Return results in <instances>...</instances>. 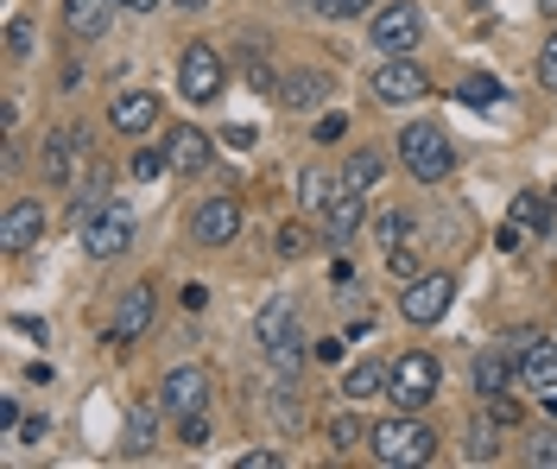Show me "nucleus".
Instances as JSON below:
<instances>
[{"label": "nucleus", "instance_id": "nucleus-1", "mask_svg": "<svg viewBox=\"0 0 557 469\" xmlns=\"http://www.w3.org/2000/svg\"><path fill=\"white\" fill-rule=\"evenodd\" d=\"M368 451H374L381 469H418V464L437 457V432H431L418 412H393V419H381V425L368 432Z\"/></svg>", "mask_w": 557, "mask_h": 469}, {"label": "nucleus", "instance_id": "nucleus-2", "mask_svg": "<svg viewBox=\"0 0 557 469\" xmlns=\"http://www.w3.org/2000/svg\"><path fill=\"white\" fill-rule=\"evenodd\" d=\"M399 165H406L418 184H444L450 178V165H456L450 134H444L437 121H412V127L399 134Z\"/></svg>", "mask_w": 557, "mask_h": 469}, {"label": "nucleus", "instance_id": "nucleus-3", "mask_svg": "<svg viewBox=\"0 0 557 469\" xmlns=\"http://www.w3.org/2000/svg\"><path fill=\"white\" fill-rule=\"evenodd\" d=\"M437 387H444V368H437V356H431V349H406V356L393 361L386 399H393L399 412H424V406L437 399Z\"/></svg>", "mask_w": 557, "mask_h": 469}, {"label": "nucleus", "instance_id": "nucleus-4", "mask_svg": "<svg viewBox=\"0 0 557 469\" xmlns=\"http://www.w3.org/2000/svg\"><path fill=\"white\" fill-rule=\"evenodd\" d=\"M418 38H424V13H418L412 0H386V7H374V20H368V45H374L381 58H412Z\"/></svg>", "mask_w": 557, "mask_h": 469}, {"label": "nucleus", "instance_id": "nucleus-5", "mask_svg": "<svg viewBox=\"0 0 557 469\" xmlns=\"http://www.w3.org/2000/svg\"><path fill=\"white\" fill-rule=\"evenodd\" d=\"M450 305H456V280H450V273H418V280L399 286V318L418 324V330L444 324V318H450Z\"/></svg>", "mask_w": 557, "mask_h": 469}, {"label": "nucleus", "instance_id": "nucleus-6", "mask_svg": "<svg viewBox=\"0 0 557 469\" xmlns=\"http://www.w3.org/2000/svg\"><path fill=\"white\" fill-rule=\"evenodd\" d=\"M222 83H228V71H222V58L209 51L203 38L177 51V96H184V102H197V109H203V102L222 96Z\"/></svg>", "mask_w": 557, "mask_h": 469}, {"label": "nucleus", "instance_id": "nucleus-7", "mask_svg": "<svg viewBox=\"0 0 557 469\" xmlns=\"http://www.w3.org/2000/svg\"><path fill=\"white\" fill-rule=\"evenodd\" d=\"M152 318H159V292L139 280V286L121 292V305H114V318H108V343H114V349L139 343V336L152 330Z\"/></svg>", "mask_w": 557, "mask_h": 469}, {"label": "nucleus", "instance_id": "nucleus-8", "mask_svg": "<svg viewBox=\"0 0 557 469\" xmlns=\"http://www.w3.org/2000/svg\"><path fill=\"white\" fill-rule=\"evenodd\" d=\"M368 89H374V102H381V109H406V102H424V96H431V76L418 71L412 58H386Z\"/></svg>", "mask_w": 557, "mask_h": 469}, {"label": "nucleus", "instance_id": "nucleus-9", "mask_svg": "<svg viewBox=\"0 0 557 469\" xmlns=\"http://www.w3.org/2000/svg\"><path fill=\"white\" fill-rule=\"evenodd\" d=\"M127 248H134V210L127 203H108L102 217L83 229V254L89 260H121Z\"/></svg>", "mask_w": 557, "mask_h": 469}, {"label": "nucleus", "instance_id": "nucleus-10", "mask_svg": "<svg viewBox=\"0 0 557 469\" xmlns=\"http://www.w3.org/2000/svg\"><path fill=\"white\" fill-rule=\"evenodd\" d=\"M159 406H165L172 419H190V412H203V406H209V368H197V361L172 368V374L159 381Z\"/></svg>", "mask_w": 557, "mask_h": 469}, {"label": "nucleus", "instance_id": "nucleus-11", "mask_svg": "<svg viewBox=\"0 0 557 469\" xmlns=\"http://www.w3.org/2000/svg\"><path fill=\"white\" fill-rule=\"evenodd\" d=\"M38 165H45V184L51 190H70L76 172H83V127H58L45 140V152H38Z\"/></svg>", "mask_w": 557, "mask_h": 469}, {"label": "nucleus", "instance_id": "nucleus-12", "mask_svg": "<svg viewBox=\"0 0 557 469\" xmlns=\"http://www.w3.org/2000/svg\"><path fill=\"white\" fill-rule=\"evenodd\" d=\"M190 235H197L203 248H228V242L242 235V203H235V197H209V203H197Z\"/></svg>", "mask_w": 557, "mask_h": 469}, {"label": "nucleus", "instance_id": "nucleus-13", "mask_svg": "<svg viewBox=\"0 0 557 469\" xmlns=\"http://www.w3.org/2000/svg\"><path fill=\"white\" fill-rule=\"evenodd\" d=\"M45 242V203H33V197H13L7 203V217H0V248L7 254H26Z\"/></svg>", "mask_w": 557, "mask_h": 469}, {"label": "nucleus", "instance_id": "nucleus-14", "mask_svg": "<svg viewBox=\"0 0 557 469\" xmlns=\"http://www.w3.org/2000/svg\"><path fill=\"white\" fill-rule=\"evenodd\" d=\"M285 336H298V298H292V292H273V298L253 311V343H260V349H278Z\"/></svg>", "mask_w": 557, "mask_h": 469}, {"label": "nucleus", "instance_id": "nucleus-15", "mask_svg": "<svg viewBox=\"0 0 557 469\" xmlns=\"http://www.w3.org/2000/svg\"><path fill=\"white\" fill-rule=\"evenodd\" d=\"M317 217H323V235H330V242H348V235L368 222V190H348V184H336V197H330Z\"/></svg>", "mask_w": 557, "mask_h": 469}, {"label": "nucleus", "instance_id": "nucleus-16", "mask_svg": "<svg viewBox=\"0 0 557 469\" xmlns=\"http://www.w3.org/2000/svg\"><path fill=\"white\" fill-rule=\"evenodd\" d=\"M108 121H114L121 134H152V127H159V96H152V89H121V96L108 102Z\"/></svg>", "mask_w": 557, "mask_h": 469}, {"label": "nucleus", "instance_id": "nucleus-17", "mask_svg": "<svg viewBox=\"0 0 557 469\" xmlns=\"http://www.w3.org/2000/svg\"><path fill=\"white\" fill-rule=\"evenodd\" d=\"M278 102L292 114H311L330 102V76L323 71H292V76H278Z\"/></svg>", "mask_w": 557, "mask_h": 469}, {"label": "nucleus", "instance_id": "nucleus-18", "mask_svg": "<svg viewBox=\"0 0 557 469\" xmlns=\"http://www.w3.org/2000/svg\"><path fill=\"white\" fill-rule=\"evenodd\" d=\"M513 381H520V356H507L500 343H494V349H482V356H475V394H482V399L507 394Z\"/></svg>", "mask_w": 557, "mask_h": 469}, {"label": "nucleus", "instance_id": "nucleus-19", "mask_svg": "<svg viewBox=\"0 0 557 469\" xmlns=\"http://www.w3.org/2000/svg\"><path fill=\"white\" fill-rule=\"evenodd\" d=\"M165 152H172V172H203L209 152H215V134H203V127H172L165 134Z\"/></svg>", "mask_w": 557, "mask_h": 469}, {"label": "nucleus", "instance_id": "nucleus-20", "mask_svg": "<svg viewBox=\"0 0 557 469\" xmlns=\"http://www.w3.org/2000/svg\"><path fill=\"white\" fill-rule=\"evenodd\" d=\"M520 381L532 387V399L552 394L557 387V343H532V336H525L520 343Z\"/></svg>", "mask_w": 557, "mask_h": 469}, {"label": "nucleus", "instance_id": "nucleus-21", "mask_svg": "<svg viewBox=\"0 0 557 469\" xmlns=\"http://www.w3.org/2000/svg\"><path fill=\"white\" fill-rule=\"evenodd\" d=\"M114 7H121V0H64V26L76 38H108V26H114Z\"/></svg>", "mask_w": 557, "mask_h": 469}, {"label": "nucleus", "instance_id": "nucleus-22", "mask_svg": "<svg viewBox=\"0 0 557 469\" xmlns=\"http://www.w3.org/2000/svg\"><path fill=\"white\" fill-rule=\"evenodd\" d=\"M507 222H513L520 235H552V197H545V190H520L513 210H507Z\"/></svg>", "mask_w": 557, "mask_h": 469}, {"label": "nucleus", "instance_id": "nucleus-23", "mask_svg": "<svg viewBox=\"0 0 557 469\" xmlns=\"http://www.w3.org/2000/svg\"><path fill=\"white\" fill-rule=\"evenodd\" d=\"M462 457H469V464H494V457H500V419H494V412H475V419H469Z\"/></svg>", "mask_w": 557, "mask_h": 469}, {"label": "nucleus", "instance_id": "nucleus-24", "mask_svg": "<svg viewBox=\"0 0 557 469\" xmlns=\"http://www.w3.org/2000/svg\"><path fill=\"white\" fill-rule=\"evenodd\" d=\"M386 381H393V368H386V361H355V368L343 374L348 406H355V399H381V394H386Z\"/></svg>", "mask_w": 557, "mask_h": 469}, {"label": "nucleus", "instance_id": "nucleus-25", "mask_svg": "<svg viewBox=\"0 0 557 469\" xmlns=\"http://www.w3.org/2000/svg\"><path fill=\"white\" fill-rule=\"evenodd\" d=\"M159 412H165V406H146V399H139L134 412H127V425H121V451H127V457H139V451H152V432H159Z\"/></svg>", "mask_w": 557, "mask_h": 469}, {"label": "nucleus", "instance_id": "nucleus-26", "mask_svg": "<svg viewBox=\"0 0 557 469\" xmlns=\"http://www.w3.org/2000/svg\"><path fill=\"white\" fill-rule=\"evenodd\" d=\"M242 76H247V89H267V96H278L273 58H267V45H260V38H242Z\"/></svg>", "mask_w": 557, "mask_h": 469}, {"label": "nucleus", "instance_id": "nucleus-27", "mask_svg": "<svg viewBox=\"0 0 557 469\" xmlns=\"http://www.w3.org/2000/svg\"><path fill=\"white\" fill-rule=\"evenodd\" d=\"M381 172H386V159L361 146V152H348V165H343V178H336V184H348V190H374V184H381Z\"/></svg>", "mask_w": 557, "mask_h": 469}, {"label": "nucleus", "instance_id": "nucleus-28", "mask_svg": "<svg viewBox=\"0 0 557 469\" xmlns=\"http://www.w3.org/2000/svg\"><path fill=\"white\" fill-rule=\"evenodd\" d=\"M317 349L311 343H305V330H298V336H285V343H278V349H267V361H273L278 374H298V368H305V361H311Z\"/></svg>", "mask_w": 557, "mask_h": 469}, {"label": "nucleus", "instance_id": "nucleus-29", "mask_svg": "<svg viewBox=\"0 0 557 469\" xmlns=\"http://www.w3.org/2000/svg\"><path fill=\"white\" fill-rule=\"evenodd\" d=\"M386 273H393L399 286H406V280H418V273H424V267H418V248H412V242H393V248H386Z\"/></svg>", "mask_w": 557, "mask_h": 469}, {"label": "nucleus", "instance_id": "nucleus-30", "mask_svg": "<svg viewBox=\"0 0 557 469\" xmlns=\"http://www.w3.org/2000/svg\"><path fill=\"white\" fill-rule=\"evenodd\" d=\"M7 58H13V64H26V58H33V20H26V13H13V20H7Z\"/></svg>", "mask_w": 557, "mask_h": 469}, {"label": "nucleus", "instance_id": "nucleus-31", "mask_svg": "<svg viewBox=\"0 0 557 469\" xmlns=\"http://www.w3.org/2000/svg\"><path fill=\"white\" fill-rule=\"evenodd\" d=\"M456 96H462L469 109H494V102H500V83H494V76H462Z\"/></svg>", "mask_w": 557, "mask_h": 469}, {"label": "nucleus", "instance_id": "nucleus-32", "mask_svg": "<svg viewBox=\"0 0 557 469\" xmlns=\"http://www.w3.org/2000/svg\"><path fill=\"white\" fill-rule=\"evenodd\" d=\"M273 248L285 254V260H298V254H311V248H317V235L305 229V222H285V229H278V242H273Z\"/></svg>", "mask_w": 557, "mask_h": 469}, {"label": "nucleus", "instance_id": "nucleus-33", "mask_svg": "<svg viewBox=\"0 0 557 469\" xmlns=\"http://www.w3.org/2000/svg\"><path fill=\"white\" fill-rule=\"evenodd\" d=\"M368 432H374V425H361L355 412H343V419L330 425V444H336V451H355V444H368Z\"/></svg>", "mask_w": 557, "mask_h": 469}, {"label": "nucleus", "instance_id": "nucleus-34", "mask_svg": "<svg viewBox=\"0 0 557 469\" xmlns=\"http://www.w3.org/2000/svg\"><path fill=\"white\" fill-rule=\"evenodd\" d=\"M165 165H172V152H165V146H139V152H134V178L139 184H152Z\"/></svg>", "mask_w": 557, "mask_h": 469}, {"label": "nucleus", "instance_id": "nucleus-35", "mask_svg": "<svg viewBox=\"0 0 557 469\" xmlns=\"http://www.w3.org/2000/svg\"><path fill=\"white\" fill-rule=\"evenodd\" d=\"M525 464L532 469H557V432H532L525 437Z\"/></svg>", "mask_w": 557, "mask_h": 469}, {"label": "nucleus", "instance_id": "nucleus-36", "mask_svg": "<svg viewBox=\"0 0 557 469\" xmlns=\"http://www.w3.org/2000/svg\"><path fill=\"white\" fill-rule=\"evenodd\" d=\"M311 7L323 13V20H361V13H374L381 0H311Z\"/></svg>", "mask_w": 557, "mask_h": 469}, {"label": "nucleus", "instance_id": "nucleus-37", "mask_svg": "<svg viewBox=\"0 0 557 469\" xmlns=\"http://www.w3.org/2000/svg\"><path fill=\"white\" fill-rule=\"evenodd\" d=\"M330 197H336V184L323 178V172H305V210H323Z\"/></svg>", "mask_w": 557, "mask_h": 469}, {"label": "nucleus", "instance_id": "nucleus-38", "mask_svg": "<svg viewBox=\"0 0 557 469\" xmlns=\"http://www.w3.org/2000/svg\"><path fill=\"white\" fill-rule=\"evenodd\" d=\"M539 89H552L557 96V33L545 38V51H539Z\"/></svg>", "mask_w": 557, "mask_h": 469}, {"label": "nucleus", "instance_id": "nucleus-39", "mask_svg": "<svg viewBox=\"0 0 557 469\" xmlns=\"http://www.w3.org/2000/svg\"><path fill=\"white\" fill-rule=\"evenodd\" d=\"M177 437H184L190 451H203V444H209V419H203V412H190V419H177Z\"/></svg>", "mask_w": 557, "mask_h": 469}, {"label": "nucleus", "instance_id": "nucleus-40", "mask_svg": "<svg viewBox=\"0 0 557 469\" xmlns=\"http://www.w3.org/2000/svg\"><path fill=\"white\" fill-rule=\"evenodd\" d=\"M215 140L228 146V152H253V140H260V134H253V127H222Z\"/></svg>", "mask_w": 557, "mask_h": 469}, {"label": "nucleus", "instance_id": "nucleus-41", "mask_svg": "<svg viewBox=\"0 0 557 469\" xmlns=\"http://www.w3.org/2000/svg\"><path fill=\"white\" fill-rule=\"evenodd\" d=\"M235 469H285V457H278V451H267V444H260V451H247L242 464Z\"/></svg>", "mask_w": 557, "mask_h": 469}, {"label": "nucleus", "instance_id": "nucleus-42", "mask_svg": "<svg viewBox=\"0 0 557 469\" xmlns=\"http://www.w3.org/2000/svg\"><path fill=\"white\" fill-rule=\"evenodd\" d=\"M487 412H494L500 425H520V399H507V394H494V399H487Z\"/></svg>", "mask_w": 557, "mask_h": 469}, {"label": "nucleus", "instance_id": "nucleus-43", "mask_svg": "<svg viewBox=\"0 0 557 469\" xmlns=\"http://www.w3.org/2000/svg\"><path fill=\"white\" fill-rule=\"evenodd\" d=\"M412 235V217H381V242L393 248V242H406Z\"/></svg>", "mask_w": 557, "mask_h": 469}, {"label": "nucleus", "instance_id": "nucleus-44", "mask_svg": "<svg viewBox=\"0 0 557 469\" xmlns=\"http://www.w3.org/2000/svg\"><path fill=\"white\" fill-rule=\"evenodd\" d=\"M7 330H13V336H33V343H51V330L38 324V318H7Z\"/></svg>", "mask_w": 557, "mask_h": 469}, {"label": "nucleus", "instance_id": "nucleus-45", "mask_svg": "<svg viewBox=\"0 0 557 469\" xmlns=\"http://www.w3.org/2000/svg\"><path fill=\"white\" fill-rule=\"evenodd\" d=\"M343 127H348L343 114H323V121H317V146H336L343 140Z\"/></svg>", "mask_w": 557, "mask_h": 469}, {"label": "nucleus", "instance_id": "nucleus-46", "mask_svg": "<svg viewBox=\"0 0 557 469\" xmlns=\"http://www.w3.org/2000/svg\"><path fill=\"white\" fill-rule=\"evenodd\" d=\"M45 432H51L45 419H26V425H20V444H45Z\"/></svg>", "mask_w": 557, "mask_h": 469}, {"label": "nucleus", "instance_id": "nucleus-47", "mask_svg": "<svg viewBox=\"0 0 557 469\" xmlns=\"http://www.w3.org/2000/svg\"><path fill=\"white\" fill-rule=\"evenodd\" d=\"M317 361H343V336H323L317 343Z\"/></svg>", "mask_w": 557, "mask_h": 469}, {"label": "nucleus", "instance_id": "nucleus-48", "mask_svg": "<svg viewBox=\"0 0 557 469\" xmlns=\"http://www.w3.org/2000/svg\"><path fill=\"white\" fill-rule=\"evenodd\" d=\"M184 305H190V311H203V305H209V286H203V280H197V286H184Z\"/></svg>", "mask_w": 557, "mask_h": 469}, {"label": "nucleus", "instance_id": "nucleus-49", "mask_svg": "<svg viewBox=\"0 0 557 469\" xmlns=\"http://www.w3.org/2000/svg\"><path fill=\"white\" fill-rule=\"evenodd\" d=\"M539 406H545V412L557 419V387H552V394H539Z\"/></svg>", "mask_w": 557, "mask_h": 469}, {"label": "nucleus", "instance_id": "nucleus-50", "mask_svg": "<svg viewBox=\"0 0 557 469\" xmlns=\"http://www.w3.org/2000/svg\"><path fill=\"white\" fill-rule=\"evenodd\" d=\"M121 7H134V13H152V7H159V0H121Z\"/></svg>", "mask_w": 557, "mask_h": 469}, {"label": "nucleus", "instance_id": "nucleus-51", "mask_svg": "<svg viewBox=\"0 0 557 469\" xmlns=\"http://www.w3.org/2000/svg\"><path fill=\"white\" fill-rule=\"evenodd\" d=\"M172 7H190V13H197V7H203V0H172Z\"/></svg>", "mask_w": 557, "mask_h": 469}, {"label": "nucleus", "instance_id": "nucleus-52", "mask_svg": "<svg viewBox=\"0 0 557 469\" xmlns=\"http://www.w3.org/2000/svg\"><path fill=\"white\" fill-rule=\"evenodd\" d=\"M539 13H557V0H539Z\"/></svg>", "mask_w": 557, "mask_h": 469}]
</instances>
